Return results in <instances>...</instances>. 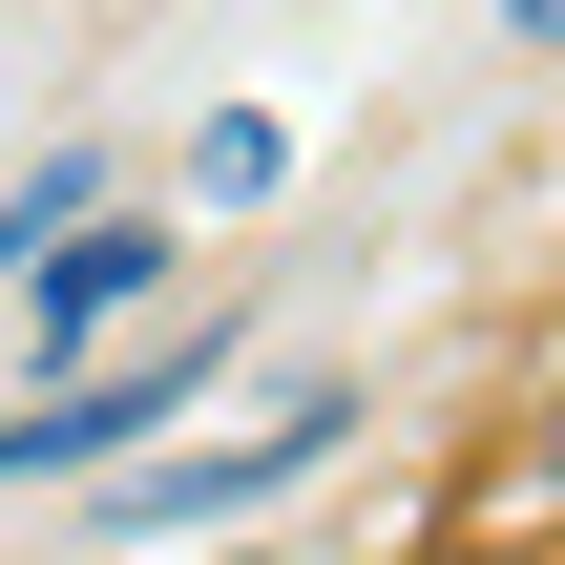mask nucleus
<instances>
[{
	"mask_svg": "<svg viewBox=\"0 0 565 565\" xmlns=\"http://www.w3.org/2000/svg\"><path fill=\"white\" fill-rule=\"evenodd\" d=\"M210 356H231V315H168V335H126V356L42 377V398L0 419V503H21V482H126V461H147V419H189V398H210Z\"/></svg>",
	"mask_w": 565,
	"mask_h": 565,
	"instance_id": "obj_1",
	"label": "nucleus"
},
{
	"mask_svg": "<svg viewBox=\"0 0 565 565\" xmlns=\"http://www.w3.org/2000/svg\"><path fill=\"white\" fill-rule=\"evenodd\" d=\"M335 440H356V377H294L273 419H231V440H189V461H126L105 524H252V503H294Z\"/></svg>",
	"mask_w": 565,
	"mask_h": 565,
	"instance_id": "obj_2",
	"label": "nucleus"
},
{
	"mask_svg": "<svg viewBox=\"0 0 565 565\" xmlns=\"http://www.w3.org/2000/svg\"><path fill=\"white\" fill-rule=\"evenodd\" d=\"M147 315H168V231H147V210H105L84 252H42V273H21L42 377H84V356H105V335H147Z\"/></svg>",
	"mask_w": 565,
	"mask_h": 565,
	"instance_id": "obj_3",
	"label": "nucleus"
},
{
	"mask_svg": "<svg viewBox=\"0 0 565 565\" xmlns=\"http://www.w3.org/2000/svg\"><path fill=\"white\" fill-rule=\"evenodd\" d=\"M84 231H105V147H42V168L0 189V294H21L42 252H84Z\"/></svg>",
	"mask_w": 565,
	"mask_h": 565,
	"instance_id": "obj_4",
	"label": "nucleus"
},
{
	"mask_svg": "<svg viewBox=\"0 0 565 565\" xmlns=\"http://www.w3.org/2000/svg\"><path fill=\"white\" fill-rule=\"evenodd\" d=\"M503 21H524V42H565V0H503Z\"/></svg>",
	"mask_w": 565,
	"mask_h": 565,
	"instance_id": "obj_5",
	"label": "nucleus"
},
{
	"mask_svg": "<svg viewBox=\"0 0 565 565\" xmlns=\"http://www.w3.org/2000/svg\"><path fill=\"white\" fill-rule=\"evenodd\" d=\"M231 565H252V545H231Z\"/></svg>",
	"mask_w": 565,
	"mask_h": 565,
	"instance_id": "obj_6",
	"label": "nucleus"
}]
</instances>
